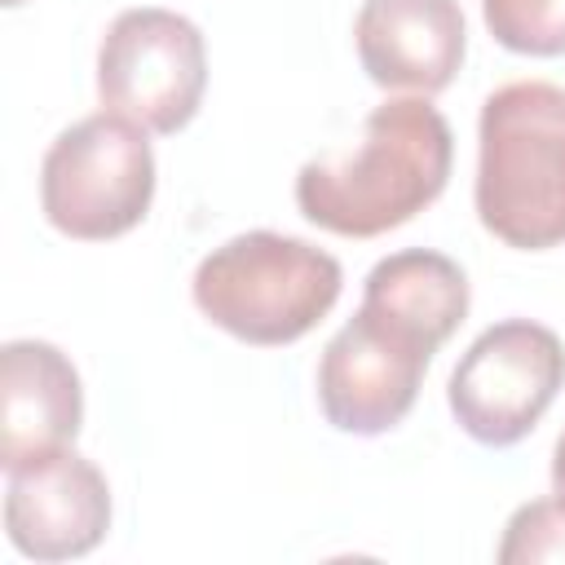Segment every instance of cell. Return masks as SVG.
<instances>
[{"mask_svg":"<svg viewBox=\"0 0 565 565\" xmlns=\"http://www.w3.org/2000/svg\"><path fill=\"white\" fill-rule=\"evenodd\" d=\"M455 137L428 97L380 102L349 154L309 159L296 177V207L340 238H375L419 216L450 181Z\"/></svg>","mask_w":565,"mask_h":565,"instance_id":"obj_1","label":"cell"},{"mask_svg":"<svg viewBox=\"0 0 565 565\" xmlns=\"http://www.w3.org/2000/svg\"><path fill=\"white\" fill-rule=\"evenodd\" d=\"M477 216L516 247L565 243V88L512 79L494 88L477 124Z\"/></svg>","mask_w":565,"mask_h":565,"instance_id":"obj_2","label":"cell"},{"mask_svg":"<svg viewBox=\"0 0 565 565\" xmlns=\"http://www.w3.org/2000/svg\"><path fill=\"white\" fill-rule=\"evenodd\" d=\"M340 260L305 238L247 230L212 247L194 269L199 313L243 344H291L340 300Z\"/></svg>","mask_w":565,"mask_h":565,"instance_id":"obj_3","label":"cell"},{"mask_svg":"<svg viewBox=\"0 0 565 565\" xmlns=\"http://www.w3.org/2000/svg\"><path fill=\"white\" fill-rule=\"evenodd\" d=\"M154 199V154L146 128L102 110L49 146L40 163V207L49 225L79 243H106L141 225Z\"/></svg>","mask_w":565,"mask_h":565,"instance_id":"obj_4","label":"cell"},{"mask_svg":"<svg viewBox=\"0 0 565 565\" xmlns=\"http://www.w3.org/2000/svg\"><path fill=\"white\" fill-rule=\"evenodd\" d=\"M207 88V49L172 9H124L97 49V97L146 132H181Z\"/></svg>","mask_w":565,"mask_h":565,"instance_id":"obj_5","label":"cell"},{"mask_svg":"<svg viewBox=\"0 0 565 565\" xmlns=\"http://www.w3.org/2000/svg\"><path fill=\"white\" fill-rule=\"evenodd\" d=\"M565 388V344L556 331L508 318L486 327L450 371L446 402L459 428L481 446L521 441Z\"/></svg>","mask_w":565,"mask_h":565,"instance_id":"obj_6","label":"cell"},{"mask_svg":"<svg viewBox=\"0 0 565 565\" xmlns=\"http://www.w3.org/2000/svg\"><path fill=\"white\" fill-rule=\"evenodd\" d=\"M433 353L424 335L362 305L318 362V406L327 424L358 437L397 428L419 397Z\"/></svg>","mask_w":565,"mask_h":565,"instance_id":"obj_7","label":"cell"},{"mask_svg":"<svg viewBox=\"0 0 565 565\" xmlns=\"http://www.w3.org/2000/svg\"><path fill=\"white\" fill-rule=\"evenodd\" d=\"M110 530V486L71 446L9 472L4 534L31 561H75Z\"/></svg>","mask_w":565,"mask_h":565,"instance_id":"obj_8","label":"cell"},{"mask_svg":"<svg viewBox=\"0 0 565 565\" xmlns=\"http://www.w3.org/2000/svg\"><path fill=\"white\" fill-rule=\"evenodd\" d=\"M353 44L362 71L380 88L428 97L455 79L468 31L455 0H362Z\"/></svg>","mask_w":565,"mask_h":565,"instance_id":"obj_9","label":"cell"},{"mask_svg":"<svg viewBox=\"0 0 565 565\" xmlns=\"http://www.w3.org/2000/svg\"><path fill=\"white\" fill-rule=\"evenodd\" d=\"M84 388L71 358L49 340H9L0 349V468L13 472L75 441Z\"/></svg>","mask_w":565,"mask_h":565,"instance_id":"obj_10","label":"cell"},{"mask_svg":"<svg viewBox=\"0 0 565 565\" xmlns=\"http://www.w3.org/2000/svg\"><path fill=\"white\" fill-rule=\"evenodd\" d=\"M362 305L424 335L433 349H441L468 313V278L450 256L411 247L384 256L366 274Z\"/></svg>","mask_w":565,"mask_h":565,"instance_id":"obj_11","label":"cell"},{"mask_svg":"<svg viewBox=\"0 0 565 565\" xmlns=\"http://www.w3.org/2000/svg\"><path fill=\"white\" fill-rule=\"evenodd\" d=\"M486 31L525 57L565 53V0H481Z\"/></svg>","mask_w":565,"mask_h":565,"instance_id":"obj_12","label":"cell"},{"mask_svg":"<svg viewBox=\"0 0 565 565\" xmlns=\"http://www.w3.org/2000/svg\"><path fill=\"white\" fill-rule=\"evenodd\" d=\"M499 561L503 565H565V503L556 494L521 503L503 530Z\"/></svg>","mask_w":565,"mask_h":565,"instance_id":"obj_13","label":"cell"},{"mask_svg":"<svg viewBox=\"0 0 565 565\" xmlns=\"http://www.w3.org/2000/svg\"><path fill=\"white\" fill-rule=\"evenodd\" d=\"M552 494L565 503V433L556 437V450H552Z\"/></svg>","mask_w":565,"mask_h":565,"instance_id":"obj_14","label":"cell"},{"mask_svg":"<svg viewBox=\"0 0 565 565\" xmlns=\"http://www.w3.org/2000/svg\"><path fill=\"white\" fill-rule=\"evenodd\" d=\"M4 4H9V9H13V4H22V0H4Z\"/></svg>","mask_w":565,"mask_h":565,"instance_id":"obj_15","label":"cell"}]
</instances>
